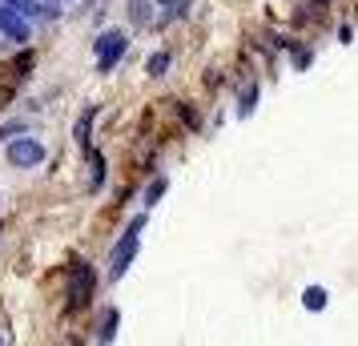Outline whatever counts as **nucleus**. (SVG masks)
<instances>
[{
	"instance_id": "nucleus-1",
	"label": "nucleus",
	"mask_w": 358,
	"mask_h": 346,
	"mask_svg": "<svg viewBox=\"0 0 358 346\" xmlns=\"http://www.w3.org/2000/svg\"><path fill=\"white\" fill-rule=\"evenodd\" d=\"M141 230H145V214H137L129 226H125V233L117 238L113 258H109V278H121V274H125V270L133 266L137 250H141Z\"/></svg>"
},
{
	"instance_id": "nucleus-2",
	"label": "nucleus",
	"mask_w": 358,
	"mask_h": 346,
	"mask_svg": "<svg viewBox=\"0 0 358 346\" xmlns=\"http://www.w3.org/2000/svg\"><path fill=\"white\" fill-rule=\"evenodd\" d=\"M125 49H129V36L121 33V29H105V33L97 36V73H113L117 61L125 57Z\"/></svg>"
},
{
	"instance_id": "nucleus-3",
	"label": "nucleus",
	"mask_w": 358,
	"mask_h": 346,
	"mask_svg": "<svg viewBox=\"0 0 358 346\" xmlns=\"http://www.w3.org/2000/svg\"><path fill=\"white\" fill-rule=\"evenodd\" d=\"M4 157H8L13 169H36V165H45V145H41L36 137H17Z\"/></svg>"
},
{
	"instance_id": "nucleus-4",
	"label": "nucleus",
	"mask_w": 358,
	"mask_h": 346,
	"mask_svg": "<svg viewBox=\"0 0 358 346\" xmlns=\"http://www.w3.org/2000/svg\"><path fill=\"white\" fill-rule=\"evenodd\" d=\"M0 33L8 36V41H17V45H29L33 41V24H29V17H20L13 4L0 0Z\"/></svg>"
},
{
	"instance_id": "nucleus-5",
	"label": "nucleus",
	"mask_w": 358,
	"mask_h": 346,
	"mask_svg": "<svg viewBox=\"0 0 358 346\" xmlns=\"http://www.w3.org/2000/svg\"><path fill=\"white\" fill-rule=\"evenodd\" d=\"M89 290H93V270L81 262L77 270H73V282H69V298H73V306H85V302H89Z\"/></svg>"
},
{
	"instance_id": "nucleus-6",
	"label": "nucleus",
	"mask_w": 358,
	"mask_h": 346,
	"mask_svg": "<svg viewBox=\"0 0 358 346\" xmlns=\"http://www.w3.org/2000/svg\"><path fill=\"white\" fill-rule=\"evenodd\" d=\"M93 117H97V105H89L77 121V145L81 149H89V141H93Z\"/></svg>"
},
{
	"instance_id": "nucleus-7",
	"label": "nucleus",
	"mask_w": 358,
	"mask_h": 346,
	"mask_svg": "<svg viewBox=\"0 0 358 346\" xmlns=\"http://www.w3.org/2000/svg\"><path fill=\"white\" fill-rule=\"evenodd\" d=\"M302 306H306L310 314H318V310H326V306H330V294H326L322 286H306V294H302Z\"/></svg>"
},
{
	"instance_id": "nucleus-8",
	"label": "nucleus",
	"mask_w": 358,
	"mask_h": 346,
	"mask_svg": "<svg viewBox=\"0 0 358 346\" xmlns=\"http://www.w3.org/2000/svg\"><path fill=\"white\" fill-rule=\"evenodd\" d=\"M153 13H149V0H129V24L133 29H145Z\"/></svg>"
},
{
	"instance_id": "nucleus-9",
	"label": "nucleus",
	"mask_w": 358,
	"mask_h": 346,
	"mask_svg": "<svg viewBox=\"0 0 358 346\" xmlns=\"http://www.w3.org/2000/svg\"><path fill=\"white\" fill-rule=\"evenodd\" d=\"M165 189H169V178H153V182H149V189H145V210H153V206L165 198Z\"/></svg>"
},
{
	"instance_id": "nucleus-10",
	"label": "nucleus",
	"mask_w": 358,
	"mask_h": 346,
	"mask_svg": "<svg viewBox=\"0 0 358 346\" xmlns=\"http://www.w3.org/2000/svg\"><path fill=\"white\" fill-rule=\"evenodd\" d=\"M169 65H173V61H169V52H153V57L145 61V73H149V77H165Z\"/></svg>"
},
{
	"instance_id": "nucleus-11",
	"label": "nucleus",
	"mask_w": 358,
	"mask_h": 346,
	"mask_svg": "<svg viewBox=\"0 0 358 346\" xmlns=\"http://www.w3.org/2000/svg\"><path fill=\"white\" fill-rule=\"evenodd\" d=\"M89 169H93V173H89V189H101V182H105V169H109V165H105V157H101V153H93V157H89Z\"/></svg>"
},
{
	"instance_id": "nucleus-12",
	"label": "nucleus",
	"mask_w": 358,
	"mask_h": 346,
	"mask_svg": "<svg viewBox=\"0 0 358 346\" xmlns=\"http://www.w3.org/2000/svg\"><path fill=\"white\" fill-rule=\"evenodd\" d=\"M113 334H117V310L109 306L105 318H101V326H97V338H101V343H113Z\"/></svg>"
},
{
	"instance_id": "nucleus-13",
	"label": "nucleus",
	"mask_w": 358,
	"mask_h": 346,
	"mask_svg": "<svg viewBox=\"0 0 358 346\" xmlns=\"http://www.w3.org/2000/svg\"><path fill=\"white\" fill-rule=\"evenodd\" d=\"M4 4H13V8H17L20 17H29V20H41V17H45L36 0H4Z\"/></svg>"
},
{
	"instance_id": "nucleus-14",
	"label": "nucleus",
	"mask_w": 358,
	"mask_h": 346,
	"mask_svg": "<svg viewBox=\"0 0 358 346\" xmlns=\"http://www.w3.org/2000/svg\"><path fill=\"white\" fill-rule=\"evenodd\" d=\"M254 101H258V85H250V89L242 93V105H238V113L250 117V113H254Z\"/></svg>"
},
{
	"instance_id": "nucleus-15",
	"label": "nucleus",
	"mask_w": 358,
	"mask_h": 346,
	"mask_svg": "<svg viewBox=\"0 0 358 346\" xmlns=\"http://www.w3.org/2000/svg\"><path fill=\"white\" fill-rule=\"evenodd\" d=\"M36 4H41L45 20H57V17H61V0H36Z\"/></svg>"
},
{
	"instance_id": "nucleus-16",
	"label": "nucleus",
	"mask_w": 358,
	"mask_h": 346,
	"mask_svg": "<svg viewBox=\"0 0 358 346\" xmlns=\"http://www.w3.org/2000/svg\"><path fill=\"white\" fill-rule=\"evenodd\" d=\"M17 133H24V121H8V125L0 129V137H17Z\"/></svg>"
},
{
	"instance_id": "nucleus-17",
	"label": "nucleus",
	"mask_w": 358,
	"mask_h": 346,
	"mask_svg": "<svg viewBox=\"0 0 358 346\" xmlns=\"http://www.w3.org/2000/svg\"><path fill=\"white\" fill-rule=\"evenodd\" d=\"M17 69H20V73H24V69H33V52H20V57H17Z\"/></svg>"
},
{
	"instance_id": "nucleus-18",
	"label": "nucleus",
	"mask_w": 358,
	"mask_h": 346,
	"mask_svg": "<svg viewBox=\"0 0 358 346\" xmlns=\"http://www.w3.org/2000/svg\"><path fill=\"white\" fill-rule=\"evenodd\" d=\"M157 4H162V8H173V4H178V0H157Z\"/></svg>"
},
{
	"instance_id": "nucleus-19",
	"label": "nucleus",
	"mask_w": 358,
	"mask_h": 346,
	"mask_svg": "<svg viewBox=\"0 0 358 346\" xmlns=\"http://www.w3.org/2000/svg\"><path fill=\"white\" fill-rule=\"evenodd\" d=\"M0 233H4V230H0Z\"/></svg>"
}]
</instances>
